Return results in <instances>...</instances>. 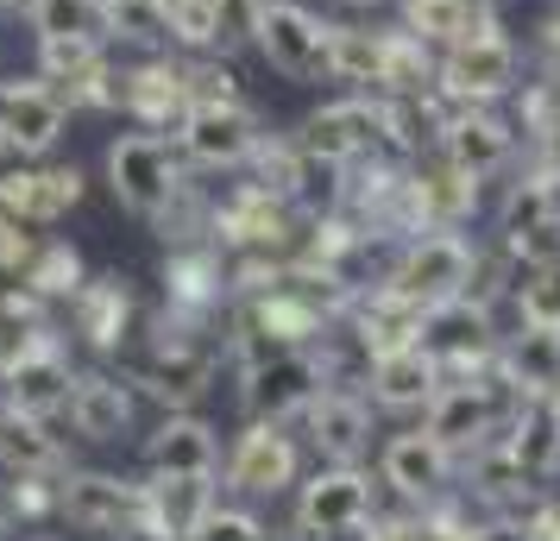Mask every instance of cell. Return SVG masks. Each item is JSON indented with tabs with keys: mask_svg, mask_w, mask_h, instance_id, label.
Instances as JSON below:
<instances>
[{
	"mask_svg": "<svg viewBox=\"0 0 560 541\" xmlns=\"http://www.w3.org/2000/svg\"><path fill=\"white\" fill-rule=\"evenodd\" d=\"M548 403H555V415H560V390H555V397H548Z\"/></svg>",
	"mask_w": 560,
	"mask_h": 541,
	"instance_id": "cell-46",
	"label": "cell"
},
{
	"mask_svg": "<svg viewBox=\"0 0 560 541\" xmlns=\"http://www.w3.org/2000/svg\"><path fill=\"white\" fill-rule=\"evenodd\" d=\"M208 510H214V472H158L139 491V516L152 522L158 541H189Z\"/></svg>",
	"mask_w": 560,
	"mask_h": 541,
	"instance_id": "cell-14",
	"label": "cell"
},
{
	"mask_svg": "<svg viewBox=\"0 0 560 541\" xmlns=\"http://www.w3.org/2000/svg\"><path fill=\"white\" fill-rule=\"evenodd\" d=\"M57 510L77 529H120L127 516H139V485L114 479V472H70L57 491Z\"/></svg>",
	"mask_w": 560,
	"mask_h": 541,
	"instance_id": "cell-20",
	"label": "cell"
},
{
	"mask_svg": "<svg viewBox=\"0 0 560 541\" xmlns=\"http://www.w3.org/2000/svg\"><path fill=\"white\" fill-rule=\"evenodd\" d=\"M308 435H315V447L328 454V460H359V447H365V435H372V415H365V403H359L353 390H322L315 403H308Z\"/></svg>",
	"mask_w": 560,
	"mask_h": 541,
	"instance_id": "cell-27",
	"label": "cell"
},
{
	"mask_svg": "<svg viewBox=\"0 0 560 541\" xmlns=\"http://www.w3.org/2000/svg\"><path fill=\"white\" fill-rule=\"evenodd\" d=\"M322 360L303 346H271L265 360L246 365V415L253 422H283V415L308 410L322 397Z\"/></svg>",
	"mask_w": 560,
	"mask_h": 541,
	"instance_id": "cell-7",
	"label": "cell"
},
{
	"mask_svg": "<svg viewBox=\"0 0 560 541\" xmlns=\"http://www.w3.org/2000/svg\"><path fill=\"white\" fill-rule=\"evenodd\" d=\"M0 536H7V522H0Z\"/></svg>",
	"mask_w": 560,
	"mask_h": 541,
	"instance_id": "cell-47",
	"label": "cell"
},
{
	"mask_svg": "<svg viewBox=\"0 0 560 541\" xmlns=\"http://www.w3.org/2000/svg\"><path fill=\"white\" fill-rule=\"evenodd\" d=\"M441 82V51L422 45L409 26L378 32V89L372 95H429Z\"/></svg>",
	"mask_w": 560,
	"mask_h": 541,
	"instance_id": "cell-22",
	"label": "cell"
},
{
	"mask_svg": "<svg viewBox=\"0 0 560 541\" xmlns=\"http://www.w3.org/2000/svg\"><path fill=\"white\" fill-rule=\"evenodd\" d=\"M253 45H258V57L290 82H322L328 77V20L308 13L303 0H265Z\"/></svg>",
	"mask_w": 560,
	"mask_h": 541,
	"instance_id": "cell-3",
	"label": "cell"
},
{
	"mask_svg": "<svg viewBox=\"0 0 560 541\" xmlns=\"http://www.w3.org/2000/svg\"><path fill=\"white\" fill-rule=\"evenodd\" d=\"M0 378H7V403H13V410H32V415L63 410V403H70V385H77L70 360H63L45 334L32 340L20 360L0 365Z\"/></svg>",
	"mask_w": 560,
	"mask_h": 541,
	"instance_id": "cell-18",
	"label": "cell"
},
{
	"mask_svg": "<svg viewBox=\"0 0 560 541\" xmlns=\"http://www.w3.org/2000/svg\"><path fill=\"white\" fill-rule=\"evenodd\" d=\"M535 89H541V102H548V114L560 120V63H548V77L535 82Z\"/></svg>",
	"mask_w": 560,
	"mask_h": 541,
	"instance_id": "cell-41",
	"label": "cell"
},
{
	"mask_svg": "<svg viewBox=\"0 0 560 541\" xmlns=\"http://www.w3.org/2000/svg\"><path fill=\"white\" fill-rule=\"evenodd\" d=\"M498 372L516 397H555L560 390V328H516Z\"/></svg>",
	"mask_w": 560,
	"mask_h": 541,
	"instance_id": "cell-26",
	"label": "cell"
},
{
	"mask_svg": "<svg viewBox=\"0 0 560 541\" xmlns=\"http://www.w3.org/2000/svg\"><path fill=\"white\" fill-rule=\"evenodd\" d=\"M384 284L404 290L409 303H422V309L454 303V296H466V284H472V246H466L459 233H416L404 246V258L390 264Z\"/></svg>",
	"mask_w": 560,
	"mask_h": 541,
	"instance_id": "cell-5",
	"label": "cell"
},
{
	"mask_svg": "<svg viewBox=\"0 0 560 541\" xmlns=\"http://www.w3.org/2000/svg\"><path fill=\"white\" fill-rule=\"evenodd\" d=\"M365 385H372V403L378 410H429V397L447 385V372H441V360H434L422 340H409V346H390V353L372 360Z\"/></svg>",
	"mask_w": 560,
	"mask_h": 541,
	"instance_id": "cell-16",
	"label": "cell"
},
{
	"mask_svg": "<svg viewBox=\"0 0 560 541\" xmlns=\"http://www.w3.org/2000/svg\"><path fill=\"white\" fill-rule=\"evenodd\" d=\"M258 13H265V0H208V20H214V51H240V45H253Z\"/></svg>",
	"mask_w": 560,
	"mask_h": 541,
	"instance_id": "cell-38",
	"label": "cell"
},
{
	"mask_svg": "<svg viewBox=\"0 0 560 541\" xmlns=\"http://www.w3.org/2000/svg\"><path fill=\"white\" fill-rule=\"evenodd\" d=\"M107 183H114L120 208L145 214V221H164V214L189 196V177H183V145H177V139H164V132H152V127L120 132V139L107 145Z\"/></svg>",
	"mask_w": 560,
	"mask_h": 541,
	"instance_id": "cell-1",
	"label": "cell"
},
{
	"mask_svg": "<svg viewBox=\"0 0 560 541\" xmlns=\"http://www.w3.org/2000/svg\"><path fill=\"white\" fill-rule=\"evenodd\" d=\"M120 107L152 132L177 127L183 114L196 107L189 77H183V51H145L139 63H120Z\"/></svg>",
	"mask_w": 560,
	"mask_h": 541,
	"instance_id": "cell-9",
	"label": "cell"
},
{
	"mask_svg": "<svg viewBox=\"0 0 560 541\" xmlns=\"http://www.w3.org/2000/svg\"><path fill=\"white\" fill-rule=\"evenodd\" d=\"M447 472H454V454L429 435V428H416V435H397L384 447V485L416 497V504H429L447 491Z\"/></svg>",
	"mask_w": 560,
	"mask_h": 541,
	"instance_id": "cell-19",
	"label": "cell"
},
{
	"mask_svg": "<svg viewBox=\"0 0 560 541\" xmlns=\"http://www.w3.org/2000/svg\"><path fill=\"white\" fill-rule=\"evenodd\" d=\"M189 541H265V522L246 510H208Z\"/></svg>",
	"mask_w": 560,
	"mask_h": 541,
	"instance_id": "cell-39",
	"label": "cell"
},
{
	"mask_svg": "<svg viewBox=\"0 0 560 541\" xmlns=\"http://www.w3.org/2000/svg\"><path fill=\"white\" fill-rule=\"evenodd\" d=\"M63 120H70V102L51 82H0V139L13 157H45L63 139Z\"/></svg>",
	"mask_w": 560,
	"mask_h": 541,
	"instance_id": "cell-11",
	"label": "cell"
},
{
	"mask_svg": "<svg viewBox=\"0 0 560 541\" xmlns=\"http://www.w3.org/2000/svg\"><path fill=\"white\" fill-rule=\"evenodd\" d=\"M516 315L523 328H560V264H529L516 278Z\"/></svg>",
	"mask_w": 560,
	"mask_h": 541,
	"instance_id": "cell-37",
	"label": "cell"
},
{
	"mask_svg": "<svg viewBox=\"0 0 560 541\" xmlns=\"http://www.w3.org/2000/svg\"><path fill=\"white\" fill-rule=\"evenodd\" d=\"M38 38H107V7L102 0H26L20 7Z\"/></svg>",
	"mask_w": 560,
	"mask_h": 541,
	"instance_id": "cell-35",
	"label": "cell"
},
{
	"mask_svg": "<svg viewBox=\"0 0 560 541\" xmlns=\"http://www.w3.org/2000/svg\"><path fill=\"white\" fill-rule=\"evenodd\" d=\"M258 139L265 132H258V114L246 102H196L177 120L183 157L202 164V170H240V164H253Z\"/></svg>",
	"mask_w": 560,
	"mask_h": 541,
	"instance_id": "cell-6",
	"label": "cell"
},
{
	"mask_svg": "<svg viewBox=\"0 0 560 541\" xmlns=\"http://www.w3.org/2000/svg\"><path fill=\"white\" fill-rule=\"evenodd\" d=\"M38 82L70 107H120V63L107 38H38Z\"/></svg>",
	"mask_w": 560,
	"mask_h": 541,
	"instance_id": "cell-4",
	"label": "cell"
},
{
	"mask_svg": "<svg viewBox=\"0 0 560 541\" xmlns=\"http://www.w3.org/2000/svg\"><path fill=\"white\" fill-rule=\"evenodd\" d=\"M102 7H107V45L171 51V13L158 0H102Z\"/></svg>",
	"mask_w": 560,
	"mask_h": 541,
	"instance_id": "cell-34",
	"label": "cell"
},
{
	"mask_svg": "<svg viewBox=\"0 0 560 541\" xmlns=\"http://www.w3.org/2000/svg\"><path fill=\"white\" fill-rule=\"evenodd\" d=\"M145 460H152V472H214L221 447H214V428H208V422L171 415V422H158V435L145 440Z\"/></svg>",
	"mask_w": 560,
	"mask_h": 541,
	"instance_id": "cell-30",
	"label": "cell"
},
{
	"mask_svg": "<svg viewBox=\"0 0 560 541\" xmlns=\"http://www.w3.org/2000/svg\"><path fill=\"white\" fill-rule=\"evenodd\" d=\"M548 221H560V177L555 170H535V177L510 183L504 214H498V233H504V239H523V233L548 227Z\"/></svg>",
	"mask_w": 560,
	"mask_h": 541,
	"instance_id": "cell-32",
	"label": "cell"
},
{
	"mask_svg": "<svg viewBox=\"0 0 560 541\" xmlns=\"http://www.w3.org/2000/svg\"><path fill=\"white\" fill-rule=\"evenodd\" d=\"M0 460L13 466L20 479H38V472H57L63 466V440L45 428V415L0 403Z\"/></svg>",
	"mask_w": 560,
	"mask_h": 541,
	"instance_id": "cell-29",
	"label": "cell"
},
{
	"mask_svg": "<svg viewBox=\"0 0 560 541\" xmlns=\"http://www.w3.org/2000/svg\"><path fill=\"white\" fill-rule=\"evenodd\" d=\"M70 321H77V334L89 346H102L114 353L120 340H127V321H132V290L120 278H89V284L70 296Z\"/></svg>",
	"mask_w": 560,
	"mask_h": 541,
	"instance_id": "cell-25",
	"label": "cell"
},
{
	"mask_svg": "<svg viewBox=\"0 0 560 541\" xmlns=\"http://www.w3.org/2000/svg\"><path fill=\"white\" fill-rule=\"evenodd\" d=\"M296 145H308L328 164H359V157L384 152V102L378 95H347V102L315 107L303 127H296Z\"/></svg>",
	"mask_w": 560,
	"mask_h": 541,
	"instance_id": "cell-8",
	"label": "cell"
},
{
	"mask_svg": "<svg viewBox=\"0 0 560 541\" xmlns=\"http://www.w3.org/2000/svg\"><path fill=\"white\" fill-rule=\"evenodd\" d=\"M422 303H409L404 290L378 284L372 296H359L353 303V340L378 360V353H390V346H409V340H422Z\"/></svg>",
	"mask_w": 560,
	"mask_h": 541,
	"instance_id": "cell-21",
	"label": "cell"
},
{
	"mask_svg": "<svg viewBox=\"0 0 560 541\" xmlns=\"http://www.w3.org/2000/svg\"><path fill=\"white\" fill-rule=\"evenodd\" d=\"M397 7H404V26L434 51H447L459 32H472L479 20H498V13H479L472 0H397Z\"/></svg>",
	"mask_w": 560,
	"mask_h": 541,
	"instance_id": "cell-33",
	"label": "cell"
},
{
	"mask_svg": "<svg viewBox=\"0 0 560 541\" xmlns=\"http://www.w3.org/2000/svg\"><path fill=\"white\" fill-rule=\"evenodd\" d=\"M328 82H347L353 95L378 89V26L328 20Z\"/></svg>",
	"mask_w": 560,
	"mask_h": 541,
	"instance_id": "cell-31",
	"label": "cell"
},
{
	"mask_svg": "<svg viewBox=\"0 0 560 541\" xmlns=\"http://www.w3.org/2000/svg\"><path fill=\"white\" fill-rule=\"evenodd\" d=\"M20 284H26L32 296H45V303H51V296H77L82 290V258L70 252L63 239H45V246L32 252V264H26Z\"/></svg>",
	"mask_w": 560,
	"mask_h": 541,
	"instance_id": "cell-36",
	"label": "cell"
},
{
	"mask_svg": "<svg viewBox=\"0 0 560 541\" xmlns=\"http://www.w3.org/2000/svg\"><path fill=\"white\" fill-rule=\"evenodd\" d=\"M434 152L447 157L454 170L466 177H491V170H504L510 152H516V127H510L498 107H454V120L441 127V145Z\"/></svg>",
	"mask_w": 560,
	"mask_h": 541,
	"instance_id": "cell-12",
	"label": "cell"
},
{
	"mask_svg": "<svg viewBox=\"0 0 560 541\" xmlns=\"http://www.w3.org/2000/svg\"><path fill=\"white\" fill-rule=\"evenodd\" d=\"M158 7H164V13H183V7H196V0H158Z\"/></svg>",
	"mask_w": 560,
	"mask_h": 541,
	"instance_id": "cell-43",
	"label": "cell"
},
{
	"mask_svg": "<svg viewBox=\"0 0 560 541\" xmlns=\"http://www.w3.org/2000/svg\"><path fill=\"white\" fill-rule=\"evenodd\" d=\"M359 7H397V0H359Z\"/></svg>",
	"mask_w": 560,
	"mask_h": 541,
	"instance_id": "cell-45",
	"label": "cell"
},
{
	"mask_svg": "<svg viewBox=\"0 0 560 541\" xmlns=\"http://www.w3.org/2000/svg\"><path fill=\"white\" fill-rule=\"evenodd\" d=\"M82 202V170L77 164H13L0 170V214L20 227H51Z\"/></svg>",
	"mask_w": 560,
	"mask_h": 541,
	"instance_id": "cell-10",
	"label": "cell"
},
{
	"mask_svg": "<svg viewBox=\"0 0 560 541\" xmlns=\"http://www.w3.org/2000/svg\"><path fill=\"white\" fill-rule=\"evenodd\" d=\"M504 454L516 460V472H523L529 485L555 479V466H560V415H555L548 397H523V410H516V422H510Z\"/></svg>",
	"mask_w": 560,
	"mask_h": 541,
	"instance_id": "cell-23",
	"label": "cell"
},
{
	"mask_svg": "<svg viewBox=\"0 0 560 541\" xmlns=\"http://www.w3.org/2000/svg\"><path fill=\"white\" fill-rule=\"evenodd\" d=\"M228 485L253 491V497H278V491L296 485V447L278 422H253L246 435L233 440L228 454Z\"/></svg>",
	"mask_w": 560,
	"mask_h": 541,
	"instance_id": "cell-15",
	"label": "cell"
},
{
	"mask_svg": "<svg viewBox=\"0 0 560 541\" xmlns=\"http://www.w3.org/2000/svg\"><path fill=\"white\" fill-rule=\"evenodd\" d=\"M523 77V51L504 32V20H479L472 32H459L441 51V95L459 107H498L516 95Z\"/></svg>",
	"mask_w": 560,
	"mask_h": 541,
	"instance_id": "cell-2",
	"label": "cell"
},
{
	"mask_svg": "<svg viewBox=\"0 0 560 541\" xmlns=\"http://www.w3.org/2000/svg\"><path fill=\"white\" fill-rule=\"evenodd\" d=\"M63 410H70V422H77L82 440H120V435L132 428V397H127V385H114V378H102V372L77 378Z\"/></svg>",
	"mask_w": 560,
	"mask_h": 541,
	"instance_id": "cell-28",
	"label": "cell"
},
{
	"mask_svg": "<svg viewBox=\"0 0 560 541\" xmlns=\"http://www.w3.org/2000/svg\"><path fill=\"white\" fill-rule=\"evenodd\" d=\"M365 516H372V479L353 472V466H334V472H322V479L303 485L296 522H303L308 536H347V529H359Z\"/></svg>",
	"mask_w": 560,
	"mask_h": 541,
	"instance_id": "cell-17",
	"label": "cell"
},
{
	"mask_svg": "<svg viewBox=\"0 0 560 541\" xmlns=\"http://www.w3.org/2000/svg\"><path fill=\"white\" fill-rule=\"evenodd\" d=\"M472 541H535L529 529H510V522H498V529H479Z\"/></svg>",
	"mask_w": 560,
	"mask_h": 541,
	"instance_id": "cell-42",
	"label": "cell"
},
{
	"mask_svg": "<svg viewBox=\"0 0 560 541\" xmlns=\"http://www.w3.org/2000/svg\"><path fill=\"white\" fill-rule=\"evenodd\" d=\"M541 57H548V63H560V7L541 20Z\"/></svg>",
	"mask_w": 560,
	"mask_h": 541,
	"instance_id": "cell-40",
	"label": "cell"
},
{
	"mask_svg": "<svg viewBox=\"0 0 560 541\" xmlns=\"http://www.w3.org/2000/svg\"><path fill=\"white\" fill-rule=\"evenodd\" d=\"M139 378H145V390H152V397H164V403H196V397L208 390V378H214V353H208V346H196V340L171 334L152 353V365H145Z\"/></svg>",
	"mask_w": 560,
	"mask_h": 541,
	"instance_id": "cell-24",
	"label": "cell"
},
{
	"mask_svg": "<svg viewBox=\"0 0 560 541\" xmlns=\"http://www.w3.org/2000/svg\"><path fill=\"white\" fill-rule=\"evenodd\" d=\"M498 385H510L504 372H498ZM498 385H485L472 372H459L454 385H441L429 397V435L454 454V447H479L491 435V422H498Z\"/></svg>",
	"mask_w": 560,
	"mask_h": 541,
	"instance_id": "cell-13",
	"label": "cell"
},
{
	"mask_svg": "<svg viewBox=\"0 0 560 541\" xmlns=\"http://www.w3.org/2000/svg\"><path fill=\"white\" fill-rule=\"evenodd\" d=\"M472 7H479V13H498V0H472Z\"/></svg>",
	"mask_w": 560,
	"mask_h": 541,
	"instance_id": "cell-44",
	"label": "cell"
}]
</instances>
